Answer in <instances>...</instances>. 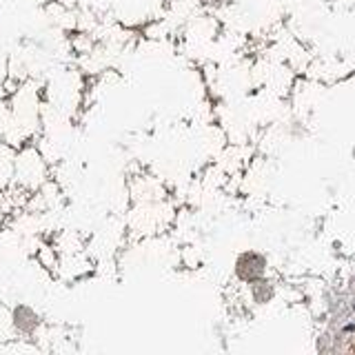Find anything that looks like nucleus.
Wrapping results in <instances>:
<instances>
[]
</instances>
